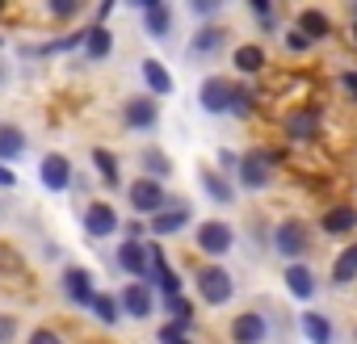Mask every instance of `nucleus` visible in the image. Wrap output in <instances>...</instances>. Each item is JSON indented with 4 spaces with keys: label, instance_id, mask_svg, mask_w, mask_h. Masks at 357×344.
Returning a JSON list of instances; mask_svg holds the SVG:
<instances>
[{
    "label": "nucleus",
    "instance_id": "obj_1",
    "mask_svg": "<svg viewBox=\"0 0 357 344\" xmlns=\"http://www.w3.org/2000/svg\"><path fill=\"white\" fill-rule=\"evenodd\" d=\"M194 286H198V298H202L206 306H227V302L236 298V281H231V273H227L219 260L198 265V269H194Z\"/></svg>",
    "mask_w": 357,
    "mask_h": 344
},
{
    "label": "nucleus",
    "instance_id": "obj_2",
    "mask_svg": "<svg viewBox=\"0 0 357 344\" xmlns=\"http://www.w3.org/2000/svg\"><path fill=\"white\" fill-rule=\"evenodd\" d=\"M269 248L286 260V265H294V260H303L307 252H311V235H307V223H298V219H282L278 227H273V235H269Z\"/></svg>",
    "mask_w": 357,
    "mask_h": 344
},
{
    "label": "nucleus",
    "instance_id": "obj_3",
    "mask_svg": "<svg viewBox=\"0 0 357 344\" xmlns=\"http://www.w3.org/2000/svg\"><path fill=\"white\" fill-rule=\"evenodd\" d=\"M126 202H130V214H135V219H155V214L168 206V194H164L160 181L139 177V181L126 185Z\"/></svg>",
    "mask_w": 357,
    "mask_h": 344
},
{
    "label": "nucleus",
    "instance_id": "obj_4",
    "mask_svg": "<svg viewBox=\"0 0 357 344\" xmlns=\"http://www.w3.org/2000/svg\"><path fill=\"white\" fill-rule=\"evenodd\" d=\"M236 181L244 189H265L273 181V159H269V147H252L240 155V168H236Z\"/></svg>",
    "mask_w": 357,
    "mask_h": 344
},
{
    "label": "nucleus",
    "instance_id": "obj_5",
    "mask_svg": "<svg viewBox=\"0 0 357 344\" xmlns=\"http://www.w3.org/2000/svg\"><path fill=\"white\" fill-rule=\"evenodd\" d=\"M194 248L219 260V256H227V252L236 248V231H231L223 219H206V223H198V231H194Z\"/></svg>",
    "mask_w": 357,
    "mask_h": 344
},
{
    "label": "nucleus",
    "instance_id": "obj_6",
    "mask_svg": "<svg viewBox=\"0 0 357 344\" xmlns=\"http://www.w3.org/2000/svg\"><path fill=\"white\" fill-rule=\"evenodd\" d=\"M122 126L126 130H155L160 126V105H155V97H147V93H139V97H126V105H122Z\"/></svg>",
    "mask_w": 357,
    "mask_h": 344
},
{
    "label": "nucleus",
    "instance_id": "obj_7",
    "mask_svg": "<svg viewBox=\"0 0 357 344\" xmlns=\"http://www.w3.org/2000/svg\"><path fill=\"white\" fill-rule=\"evenodd\" d=\"M282 130H286V143H315L319 139V109L315 105H298L282 118Z\"/></svg>",
    "mask_w": 357,
    "mask_h": 344
},
{
    "label": "nucleus",
    "instance_id": "obj_8",
    "mask_svg": "<svg viewBox=\"0 0 357 344\" xmlns=\"http://www.w3.org/2000/svg\"><path fill=\"white\" fill-rule=\"evenodd\" d=\"M80 223H84V235H89V240H109V235H118V227H122V219H118V210H114L109 202H89Z\"/></svg>",
    "mask_w": 357,
    "mask_h": 344
},
{
    "label": "nucleus",
    "instance_id": "obj_9",
    "mask_svg": "<svg viewBox=\"0 0 357 344\" xmlns=\"http://www.w3.org/2000/svg\"><path fill=\"white\" fill-rule=\"evenodd\" d=\"M72 159L68 155H59V151H51V155H43V164H38V181H43V189H51V194H68L72 189Z\"/></svg>",
    "mask_w": 357,
    "mask_h": 344
},
{
    "label": "nucleus",
    "instance_id": "obj_10",
    "mask_svg": "<svg viewBox=\"0 0 357 344\" xmlns=\"http://www.w3.org/2000/svg\"><path fill=\"white\" fill-rule=\"evenodd\" d=\"M227 336H231V344H265L269 340V319L261 311H240L231 319Z\"/></svg>",
    "mask_w": 357,
    "mask_h": 344
},
{
    "label": "nucleus",
    "instance_id": "obj_11",
    "mask_svg": "<svg viewBox=\"0 0 357 344\" xmlns=\"http://www.w3.org/2000/svg\"><path fill=\"white\" fill-rule=\"evenodd\" d=\"M185 227H190V202H181V198H168V206L155 219H147L151 235H176V231H185Z\"/></svg>",
    "mask_w": 357,
    "mask_h": 344
},
{
    "label": "nucleus",
    "instance_id": "obj_12",
    "mask_svg": "<svg viewBox=\"0 0 357 344\" xmlns=\"http://www.w3.org/2000/svg\"><path fill=\"white\" fill-rule=\"evenodd\" d=\"M231 97H236V84L223 80V76H206L202 88H198V101L206 114H231Z\"/></svg>",
    "mask_w": 357,
    "mask_h": 344
},
{
    "label": "nucleus",
    "instance_id": "obj_13",
    "mask_svg": "<svg viewBox=\"0 0 357 344\" xmlns=\"http://www.w3.org/2000/svg\"><path fill=\"white\" fill-rule=\"evenodd\" d=\"M319 231L332 235V240L353 235V231H357V206H353V202H336V206H328V210L319 214Z\"/></svg>",
    "mask_w": 357,
    "mask_h": 344
},
{
    "label": "nucleus",
    "instance_id": "obj_14",
    "mask_svg": "<svg viewBox=\"0 0 357 344\" xmlns=\"http://www.w3.org/2000/svg\"><path fill=\"white\" fill-rule=\"evenodd\" d=\"M118 302H122V315H130V319H147V315L155 311V290L143 286V281H130V286H122Z\"/></svg>",
    "mask_w": 357,
    "mask_h": 344
},
{
    "label": "nucleus",
    "instance_id": "obj_15",
    "mask_svg": "<svg viewBox=\"0 0 357 344\" xmlns=\"http://www.w3.org/2000/svg\"><path fill=\"white\" fill-rule=\"evenodd\" d=\"M114 260H118V269H122V273H130L135 281H143V277H147V265H151L147 244H135V240H122V244H118V252H114Z\"/></svg>",
    "mask_w": 357,
    "mask_h": 344
},
{
    "label": "nucleus",
    "instance_id": "obj_16",
    "mask_svg": "<svg viewBox=\"0 0 357 344\" xmlns=\"http://www.w3.org/2000/svg\"><path fill=\"white\" fill-rule=\"evenodd\" d=\"M63 294H68L76 306H89V302H93V294H97L93 273H89V269H80V265H68V269H63Z\"/></svg>",
    "mask_w": 357,
    "mask_h": 344
},
{
    "label": "nucleus",
    "instance_id": "obj_17",
    "mask_svg": "<svg viewBox=\"0 0 357 344\" xmlns=\"http://www.w3.org/2000/svg\"><path fill=\"white\" fill-rule=\"evenodd\" d=\"M294 30L315 47V42H324L328 34H332V17L324 13V9H298V17H294Z\"/></svg>",
    "mask_w": 357,
    "mask_h": 344
},
{
    "label": "nucleus",
    "instance_id": "obj_18",
    "mask_svg": "<svg viewBox=\"0 0 357 344\" xmlns=\"http://www.w3.org/2000/svg\"><path fill=\"white\" fill-rule=\"evenodd\" d=\"M282 281H286V290H290V298H298V302H311L315 298V273L303 265V260H294V265H286V273H282Z\"/></svg>",
    "mask_w": 357,
    "mask_h": 344
},
{
    "label": "nucleus",
    "instance_id": "obj_19",
    "mask_svg": "<svg viewBox=\"0 0 357 344\" xmlns=\"http://www.w3.org/2000/svg\"><path fill=\"white\" fill-rule=\"evenodd\" d=\"M135 5L143 9V22H147L151 38H168L172 34V9L164 5V0H135Z\"/></svg>",
    "mask_w": 357,
    "mask_h": 344
},
{
    "label": "nucleus",
    "instance_id": "obj_20",
    "mask_svg": "<svg viewBox=\"0 0 357 344\" xmlns=\"http://www.w3.org/2000/svg\"><path fill=\"white\" fill-rule=\"evenodd\" d=\"M223 42H227V30H223V26H202V30L190 38V51H185V55L206 59V55H219V51H223Z\"/></svg>",
    "mask_w": 357,
    "mask_h": 344
},
{
    "label": "nucleus",
    "instance_id": "obj_21",
    "mask_svg": "<svg viewBox=\"0 0 357 344\" xmlns=\"http://www.w3.org/2000/svg\"><path fill=\"white\" fill-rule=\"evenodd\" d=\"M80 51H84L89 63L109 59V51H114V34H109V26H97V22H93V26L84 30V47H80Z\"/></svg>",
    "mask_w": 357,
    "mask_h": 344
},
{
    "label": "nucleus",
    "instance_id": "obj_22",
    "mask_svg": "<svg viewBox=\"0 0 357 344\" xmlns=\"http://www.w3.org/2000/svg\"><path fill=\"white\" fill-rule=\"evenodd\" d=\"M139 76H143V84H147V97H168L176 84H172V76H168V68L160 63V59H143L139 63Z\"/></svg>",
    "mask_w": 357,
    "mask_h": 344
},
{
    "label": "nucleus",
    "instance_id": "obj_23",
    "mask_svg": "<svg viewBox=\"0 0 357 344\" xmlns=\"http://www.w3.org/2000/svg\"><path fill=\"white\" fill-rule=\"evenodd\" d=\"M265 47H257V42H244V47H236L231 51V68L240 72V76H257V72H265Z\"/></svg>",
    "mask_w": 357,
    "mask_h": 344
},
{
    "label": "nucleus",
    "instance_id": "obj_24",
    "mask_svg": "<svg viewBox=\"0 0 357 344\" xmlns=\"http://www.w3.org/2000/svg\"><path fill=\"white\" fill-rule=\"evenodd\" d=\"M198 181H202V189H206L211 202H219V206H231V202H236V185H231L227 177H219L215 168H202V172H198Z\"/></svg>",
    "mask_w": 357,
    "mask_h": 344
},
{
    "label": "nucleus",
    "instance_id": "obj_25",
    "mask_svg": "<svg viewBox=\"0 0 357 344\" xmlns=\"http://www.w3.org/2000/svg\"><path fill=\"white\" fill-rule=\"evenodd\" d=\"M139 168H143V177H151V181H160V185H164V177H172V159H168L160 147H143V151H139Z\"/></svg>",
    "mask_w": 357,
    "mask_h": 344
},
{
    "label": "nucleus",
    "instance_id": "obj_26",
    "mask_svg": "<svg viewBox=\"0 0 357 344\" xmlns=\"http://www.w3.org/2000/svg\"><path fill=\"white\" fill-rule=\"evenodd\" d=\"M298 327H303V336H307L311 344H332V340H336V336H332V319L319 315V311H303Z\"/></svg>",
    "mask_w": 357,
    "mask_h": 344
},
{
    "label": "nucleus",
    "instance_id": "obj_27",
    "mask_svg": "<svg viewBox=\"0 0 357 344\" xmlns=\"http://www.w3.org/2000/svg\"><path fill=\"white\" fill-rule=\"evenodd\" d=\"M93 164H97V172H101L105 189H118V185H122V164H118V155H114L109 147H93Z\"/></svg>",
    "mask_w": 357,
    "mask_h": 344
},
{
    "label": "nucleus",
    "instance_id": "obj_28",
    "mask_svg": "<svg viewBox=\"0 0 357 344\" xmlns=\"http://www.w3.org/2000/svg\"><path fill=\"white\" fill-rule=\"evenodd\" d=\"M26 155V134L17 126H0V164H13Z\"/></svg>",
    "mask_w": 357,
    "mask_h": 344
},
{
    "label": "nucleus",
    "instance_id": "obj_29",
    "mask_svg": "<svg viewBox=\"0 0 357 344\" xmlns=\"http://www.w3.org/2000/svg\"><path fill=\"white\" fill-rule=\"evenodd\" d=\"M89 311H93L105 327H114V323L122 319V302H118V294H101V290H97L93 302H89Z\"/></svg>",
    "mask_w": 357,
    "mask_h": 344
},
{
    "label": "nucleus",
    "instance_id": "obj_30",
    "mask_svg": "<svg viewBox=\"0 0 357 344\" xmlns=\"http://www.w3.org/2000/svg\"><path fill=\"white\" fill-rule=\"evenodd\" d=\"M332 281H336V286H349V281H357V244L340 248V256L332 260Z\"/></svg>",
    "mask_w": 357,
    "mask_h": 344
},
{
    "label": "nucleus",
    "instance_id": "obj_31",
    "mask_svg": "<svg viewBox=\"0 0 357 344\" xmlns=\"http://www.w3.org/2000/svg\"><path fill=\"white\" fill-rule=\"evenodd\" d=\"M160 306L168 311V319H172V323H185V327H194V302H190L185 294H176V298H160Z\"/></svg>",
    "mask_w": 357,
    "mask_h": 344
},
{
    "label": "nucleus",
    "instance_id": "obj_32",
    "mask_svg": "<svg viewBox=\"0 0 357 344\" xmlns=\"http://www.w3.org/2000/svg\"><path fill=\"white\" fill-rule=\"evenodd\" d=\"M155 344H194V336H190V327H185V323L164 319V323H160V331H155Z\"/></svg>",
    "mask_w": 357,
    "mask_h": 344
},
{
    "label": "nucleus",
    "instance_id": "obj_33",
    "mask_svg": "<svg viewBox=\"0 0 357 344\" xmlns=\"http://www.w3.org/2000/svg\"><path fill=\"white\" fill-rule=\"evenodd\" d=\"M231 114H236V118H252V114H257V97H252V88H248V84H236Z\"/></svg>",
    "mask_w": 357,
    "mask_h": 344
},
{
    "label": "nucleus",
    "instance_id": "obj_34",
    "mask_svg": "<svg viewBox=\"0 0 357 344\" xmlns=\"http://www.w3.org/2000/svg\"><path fill=\"white\" fill-rule=\"evenodd\" d=\"M47 13H51V17H76V13H80V0H51Z\"/></svg>",
    "mask_w": 357,
    "mask_h": 344
},
{
    "label": "nucleus",
    "instance_id": "obj_35",
    "mask_svg": "<svg viewBox=\"0 0 357 344\" xmlns=\"http://www.w3.org/2000/svg\"><path fill=\"white\" fill-rule=\"evenodd\" d=\"M282 42H286V51H290V55H307V51H311V42H307L298 30H286V34H282Z\"/></svg>",
    "mask_w": 357,
    "mask_h": 344
},
{
    "label": "nucleus",
    "instance_id": "obj_36",
    "mask_svg": "<svg viewBox=\"0 0 357 344\" xmlns=\"http://www.w3.org/2000/svg\"><path fill=\"white\" fill-rule=\"evenodd\" d=\"M122 231H126V240H135V244H143V235H151L143 219H126V223H122Z\"/></svg>",
    "mask_w": 357,
    "mask_h": 344
},
{
    "label": "nucleus",
    "instance_id": "obj_37",
    "mask_svg": "<svg viewBox=\"0 0 357 344\" xmlns=\"http://www.w3.org/2000/svg\"><path fill=\"white\" fill-rule=\"evenodd\" d=\"M248 13L261 17L265 26H273V5H269V0H248Z\"/></svg>",
    "mask_w": 357,
    "mask_h": 344
},
{
    "label": "nucleus",
    "instance_id": "obj_38",
    "mask_svg": "<svg viewBox=\"0 0 357 344\" xmlns=\"http://www.w3.org/2000/svg\"><path fill=\"white\" fill-rule=\"evenodd\" d=\"M13 340H17V319L0 315V344H13Z\"/></svg>",
    "mask_w": 357,
    "mask_h": 344
},
{
    "label": "nucleus",
    "instance_id": "obj_39",
    "mask_svg": "<svg viewBox=\"0 0 357 344\" xmlns=\"http://www.w3.org/2000/svg\"><path fill=\"white\" fill-rule=\"evenodd\" d=\"M30 344H63V336L51 331V327H34V331H30Z\"/></svg>",
    "mask_w": 357,
    "mask_h": 344
},
{
    "label": "nucleus",
    "instance_id": "obj_40",
    "mask_svg": "<svg viewBox=\"0 0 357 344\" xmlns=\"http://www.w3.org/2000/svg\"><path fill=\"white\" fill-rule=\"evenodd\" d=\"M190 9H194L198 17H215V13H219L223 5H219V0H194V5H190Z\"/></svg>",
    "mask_w": 357,
    "mask_h": 344
},
{
    "label": "nucleus",
    "instance_id": "obj_41",
    "mask_svg": "<svg viewBox=\"0 0 357 344\" xmlns=\"http://www.w3.org/2000/svg\"><path fill=\"white\" fill-rule=\"evenodd\" d=\"M219 168H223V172H236V168H240V155H236V151H219Z\"/></svg>",
    "mask_w": 357,
    "mask_h": 344
},
{
    "label": "nucleus",
    "instance_id": "obj_42",
    "mask_svg": "<svg viewBox=\"0 0 357 344\" xmlns=\"http://www.w3.org/2000/svg\"><path fill=\"white\" fill-rule=\"evenodd\" d=\"M340 88L357 101V72H340Z\"/></svg>",
    "mask_w": 357,
    "mask_h": 344
},
{
    "label": "nucleus",
    "instance_id": "obj_43",
    "mask_svg": "<svg viewBox=\"0 0 357 344\" xmlns=\"http://www.w3.org/2000/svg\"><path fill=\"white\" fill-rule=\"evenodd\" d=\"M13 185H17V172L9 164H0V189H13Z\"/></svg>",
    "mask_w": 357,
    "mask_h": 344
},
{
    "label": "nucleus",
    "instance_id": "obj_44",
    "mask_svg": "<svg viewBox=\"0 0 357 344\" xmlns=\"http://www.w3.org/2000/svg\"><path fill=\"white\" fill-rule=\"evenodd\" d=\"M109 13H114V0H105V5L97 9V26H105V17H109Z\"/></svg>",
    "mask_w": 357,
    "mask_h": 344
},
{
    "label": "nucleus",
    "instance_id": "obj_45",
    "mask_svg": "<svg viewBox=\"0 0 357 344\" xmlns=\"http://www.w3.org/2000/svg\"><path fill=\"white\" fill-rule=\"evenodd\" d=\"M349 38H353V47H357V22H353V30H349Z\"/></svg>",
    "mask_w": 357,
    "mask_h": 344
},
{
    "label": "nucleus",
    "instance_id": "obj_46",
    "mask_svg": "<svg viewBox=\"0 0 357 344\" xmlns=\"http://www.w3.org/2000/svg\"><path fill=\"white\" fill-rule=\"evenodd\" d=\"M5 80H9V72H5V63H0V84H5Z\"/></svg>",
    "mask_w": 357,
    "mask_h": 344
},
{
    "label": "nucleus",
    "instance_id": "obj_47",
    "mask_svg": "<svg viewBox=\"0 0 357 344\" xmlns=\"http://www.w3.org/2000/svg\"><path fill=\"white\" fill-rule=\"evenodd\" d=\"M353 22H357V0H353Z\"/></svg>",
    "mask_w": 357,
    "mask_h": 344
},
{
    "label": "nucleus",
    "instance_id": "obj_48",
    "mask_svg": "<svg viewBox=\"0 0 357 344\" xmlns=\"http://www.w3.org/2000/svg\"><path fill=\"white\" fill-rule=\"evenodd\" d=\"M0 47H5V38H0Z\"/></svg>",
    "mask_w": 357,
    "mask_h": 344
},
{
    "label": "nucleus",
    "instance_id": "obj_49",
    "mask_svg": "<svg viewBox=\"0 0 357 344\" xmlns=\"http://www.w3.org/2000/svg\"><path fill=\"white\" fill-rule=\"evenodd\" d=\"M0 9H5V5H0Z\"/></svg>",
    "mask_w": 357,
    "mask_h": 344
}]
</instances>
